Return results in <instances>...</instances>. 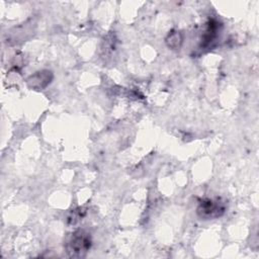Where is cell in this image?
Segmentation results:
<instances>
[{"label": "cell", "mask_w": 259, "mask_h": 259, "mask_svg": "<svg viewBox=\"0 0 259 259\" xmlns=\"http://www.w3.org/2000/svg\"><path fill=\"white\" fill-rule=\"evenodd\" d=\"M91 238L85 231L79 230L71 234L66 243V249L72 257H82L91 247Z\"/></svg>", "instance_id": "cell-1"}, {"label": "cell", "mask_w": 259, "mask_h": 259, "mask_svg": "<svg viewBox=\"0 0 259 259\" xmlns=\"http://www.w3.org/2000/svg\"><path fill=\"white\" fill-rule=\"evenodd\" d=\"M226 211V204L220 198H206L199 202L196 212L201 220H212L222 217Z\"/></svg>", "instance_id": "cell-2"}, {"label": "cell", "mask_w": 259, "mask_h": 259, "mask_svg": "<svg viewBox=\"0 0 259 259\" xmlns=\"http://www.w3.org/2000/svg\"><path fill=\"white\" fill-rule=\"evenodd\" d=\"M52 72L48 70H44L41 72H37L34 75L30 76L27 80V83L30 87L35 89H42L45 88L52 80Z\"/></svg>", "instance_id": "cell-3"}, {"label": "cell", "mask_w": 259, "mask_h": 259, "mask_svg": "<svg viewBox=\"0 0 259 259\" xmlns=\"http://www.w3.org/2000/svg\"><path fill=\"white\" fill-rule=\"evenodd\" d=\"M181 40H182V38L180 37V33L175 32V33L169 35V37L167 38V44L171 48H177L180 46Z\"/></svg>", "instance_id": "cell-4"}]
</instances>
